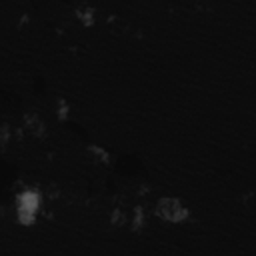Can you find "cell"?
I'll list each match as a JSON object with an SVG mask.
<instances>
[{
    "label": "cell",
    "mask_w": 256,
    "mask_h": 256,
    "mask_svg": "<svg viewBox=\"0 0 256 256\" xmlns=\"http://www.w3.org/2000/svg\"><path fill=\"white\" fill-rule=\"evenodd\" d=\"M40 210V194L32 188H26L16 194V220L24 226L32 224L36 220V214Z\"/></svg>",
    "instance_id": "obj_1"
},
{
    "label": "cell",
    "mask_w": 256,
    "mask_h": 256,
    "mask_svg": "<svg viewBox=\"0 0 256 256\" xmlns=\"http://www.w3.org/2000/svg\"><path fill=\"white\" fill-rule=\"evenodd\" d=\"M156 214L166 220V222H182L188 218V208L178 200V198H172V196H164L156 202Z\"/></svg>",
    "instance_id": "obj_2"
},
{
    "label": "cell",
    "mask_w": 256,
    "mask_h": 256,
    "mask_svg": "<svg viewBox=\"0 0 256 256\" xmlns=\"http://www.w3.org/2000/svg\"><path fill=\"white\" fill-rule=\"evenodd\" d=\"M24 128H26L30 134H34V136L44 134V122H42L36 114H26V118H24Z\"/></svg>",
    "instance_id": "obj_3"
},
{
    "label": "cell",
    "mask_w": 256,
    "mask_h": 256,
    "mask_svg": "<svg viewBox=\"0 0 256 256\" xmlns=\"http://www.w3.org/2000/svg\"><path fill=\"white\" fill-rule=\"evenodd\" d=\"M128 224H132V228H134V230H138V228H142V226L146 224V214H144V208H142V206L132 208Z\"/></svg>",
    "instance_id": "obj_4"
},
{
    "label": "cell",
    "mask_w": 256,
    "mask_h": 256,
    "mask_svg": "<svg viewBox=\"0 0 256 256\" xmlns=\"http://www.w3.org/2000/svg\"><path fill=\"white\" fill-rule=\"evenodd\" d=\"M78 18H80L82 22L90 24V22L94 20V10H92L90 6H80V8H78Z\"/></svg>",
    "instance_id": "obj_5"
}]
</instances>
